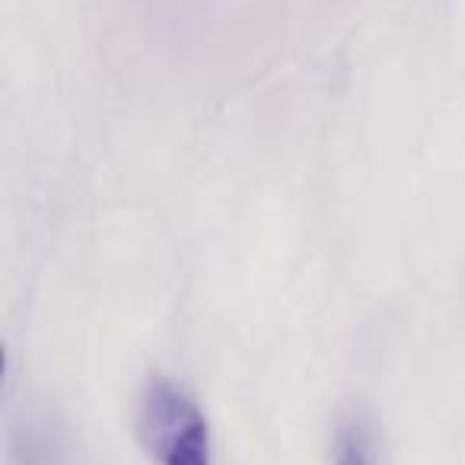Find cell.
Listing matches in <instances>:
<instances>
[{
    "instance_id": "obj_1",
    "label": "cell",
    "mask_w": 465,
    "mask_h": 465,
    "mask_svg": "<svg viewBox=\"0 0 465 465\" xmlns=\"http://www.w3.org/2000/svg\"><path fill=\"white\" fill-rule=\"evenodd\" d=\"M141 440L160 465H211L207 420L175 382L153 380L143 392Z\"/></svg>"
},
{
    "instance_id": "obj_2",
    "label": "cell",
    "mask_w": 465,
    "mask_h": 465,
    "mask_svg": "<svg viewBox=\"0 0 465 465\" xmlns=\"http://www.w3.org/2000/svg\"><path fill=\"white\" fill-rule=\"evenodd\" d=\"M335 465H370V450H367V437L357 427H344L338 433V446H335Z\"/></svg>"
}]
</instances>
